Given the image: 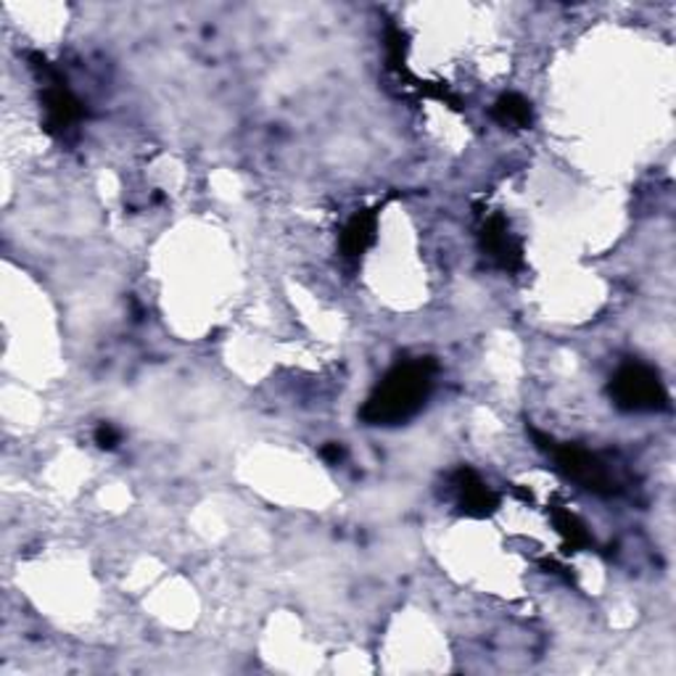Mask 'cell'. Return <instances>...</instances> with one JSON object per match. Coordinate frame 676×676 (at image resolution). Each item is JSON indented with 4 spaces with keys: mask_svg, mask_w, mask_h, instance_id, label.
<instances>
[{
    "mask_svg": "<svg viewBox=\"0 0 676 676\" xmlns=\"http://www.w3.org/2000/svg\"><path fill=\"white\" fill-rule=\"evenodd\" d=\"M452 489L457 494V507L468 518H489L500 511V494L471 466L457 468L452 473Z\"/></svg>",
    "mask_w": 676,
    "mask_h": 676,
    "instance_id": "cell-5",
    "label": "cell"
},
{
    "mask_svg": "<svg viewBox=\"0 0 676 676\" xmlns=\"http://www.w3.org/2000/svg\"><path fill=\"white\" fill-rule=\"evenodd\" d=\"M386 50H389V67L394 72H404V50H408V37L399 27H389L386 32Z\"/></svg>",
    "mask_w": 676,
    "mask_h": 676,
    "instance_id": "cell-10",
    "label": "cell"
},
{
    "mask_svg": "<svg viewBox=\"0 0 676 676\" xmlns=\"http://www.w3.org/2000/svg\"><path fill=\"white\" fill-rule=\"evenodd\" d=\"M344 455H346L344 447H341V444H336V442L325 444V447L320 449V457H323L328 466H339V462L344 460Z\"/></svg>",
    "mask_w": 676,
    "mask_h": 676,
    "instance_id": "cell-12",
    "label": "cell"
},
{
    "mask_svg": "<svg viewBox=\"0 0 676 676\" xmlns=\"http://www.w3.org/2000/svg\"><path fill=\"white\" fill-rule=\"evenodd\" d=\"M436 363L431 357L397 363L378 381L368 402L359 408V421L365 426H402L426 408L436 383Z\"/></svg>",
    "mask_w": 676,
    "mask_h": 676,
    "instance_id": "cell-1",
    "label": "cell"
},
{
    "mask_svg": "<svg viewBox=\"0 0 676 676\" xmlns=\"http://www.w3.org/2000/svg\"><path fill=\"white\" fill-rule=\"evenodd\" d=\"M93 436H95V444H99L101 449H108V452H112V449H117L119 442H122L119 428H114L112 423H101V426L95 428Z\"/></svg>",
    "mask_w": 676,
    "mask_h": 676,
    "instance_id": "cell-11",
    "label": "cell"
},
{
    "mask_svg": "<svg viewBox=\"0 0 676 676\" xmlns=\"http://www.w3.org/2000/svg\"><path fill=\"white\" fill-rule=\"evenodd\" d=\"M494 122H500L502 127H513V130H526L534 125V108L531 103L518 93H505L500 95L497 103L492 108Z\"/></svg>",
    "mask_w": 676,
    "mask_h": 676,
    "instance_id": "cell-9",
    "label": "cell"
},
{
    "mask_svg": "<svg viewBox=\"0 0 676 676\" xmlns=\"http://www.w3.org/2000/svg\"><path fill=\"white\" fill-rule=\"evenodd\" d=\"M481 249L494 265L515 273V270L524 267V249L515 241L511 233V225L502 215L486 217L484 228H481Z\"/></svg>",
    "mask_w": 676,
    "mask_h": 676,
    "instance_id": "cell-6",
    "label": "cell"
},
{
    "mask_svg": "<svg viewBox=\"0 0 676 676\" xmlns=\"http://www.w3.org/2000/svg\"><path fill=\"white\" fill-rule=\"evenodd\" d=\"M608 394L621 412L668 410V391L661 376L645 363H623L608 383Z\"/></svg>",
    "mask_w": 676,
    "mask_h": 676,
    "instance_id": "cell-4",
    "label": "cell"
},
{
    "mask_svg": "<svg viewBox=\"0 0 676 676\" xmlns=\"http://www.w3.org/2000/svg\"><path fill=\"white\" fill-rule=\"evenodd\" d=\"M550 518L555 531L563 537L565 552H578V550H589L592 547V534L584 526V520L569 511V507L552 505L550 507Z\"/></svg>",
    "mask_w": 676,
    "mask_h": 676,
    "instance_id": "cell-8",
    "label": "cell"
},
{
    "mask_svg": "<svg viewBox=\"0 0 676 676\" xmlns=\"http://www.w3.org/2000/svg\"><path fill=\"white\" fill-rule=\"evenodd\" d=\"M534 444L542 449L545 455H550L555 460V468L565 476L569 481H574L587 492L597 494V497H614L621 492L614 471L600 460L597 455H592L589 449L578 447V444H558L552 436L542 434L539 428L529 426Z\"/></svg>",
    "mask_w": 676,
    "mask_h": 676,
    "instance_id": "cell-3",
    "label": "cell"
},
{
    "mask_svg": "<svg viewBox=\"0 0 676 676\" xmlns=\"http://www.w3.org/2000/svg\"><path fill=\"white\" fill-rule=\"evenodd\" d=\"M378 233V209L357 211L350 222H346L344 233H341V251L344 256H363Z\"/></svg>",
    "mask_w": 676,
    "mask_h": 676,
    "instance_id": "cell-7",
    "label": "cell"
},
{
    "mask_svg": "<svg viewBox=\"0 0 676 676\" xmlns=\"http://www.w3.org/2000/svg\"><path fill=\"white\" fill-rule=\"evenodd\" d=\"M32 72L41 77L43 82V130L56 140H72L77 135V127L85 119V106L67 85V80L56 72L54 64L45 59L43 54H30Z\"/></svg>",
    "mask_w": 676,
    "mask_h": 676,
    "instance_id": "cell-2",
    "label": "cell"
}]
</instances>
